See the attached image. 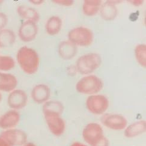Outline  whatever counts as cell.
<instances>
[{"instance_id":"7a4b0ae2","label":"cell","mask_w":146,"mask_h":146,"mask_svg":"<svg viewBox=\"0 0 146 146\" xmlns=\"http://www.w3.org/2000/svg\"><path fill=\"white\" fill-rule=\"evenodd\" d=\"M101 63L102 58L99 54L90 53L79 58L76 62V67L80 74L86 75L91 74L98 69Z\"/></svg>"},{"instance_id":"9c48e42d","label":"cell","mask_w":146,"mask_h":146,"mask_svg":"<svg viewBox=\"0 0 146 146\" xmlns=\"http://www.w3.org/2000/svg\"><path fill=\"white\" fill-rule=\"evenodd\" d=\"M27 93L21 90H15L11 92L7 98V104L10 108L13 110H21L27 104Z\"/></svg>"},{"instance_id":"4316f807","label":"cell","mask_w":146,"mask_h":146,"mask_svg":"<svg viewBox=\"0 0 146 146\" xmlns=\"http://www.w3.org/2000/svg\"><path fill=\"white\" fill-rule=\"evenodd\" d=\"M53 2L57 3L61 5H65V6H70V5H72L74 3V1H67V0H63V1H53Z\"/></svg>"},{"instance_id":"ffe728a7","label":"cell","mask_w":146,"mask_h":146,"mask_svg":"<svg viewBox=\"0 0 146 146\" xmlns=\"http://www.w3.org/2000/svg\"><path fill=\"white\" fill-rule=\"evenodd\" d=\"M61 26H62V21L58 16H51L46 22V32L50 36H55L60 31Z\"/></svg>"},{"instance_id":"44dd1931","label":"cell","mask_w":146,"mask_h":146,"mask_svg":"<svg viewBox=\"0 0 146 146\" xmlns=\"http://www.w3.org/2000/svg\"><path fill=\"white\" fill-rule=\"evenodd\" d=\"M43 114H56L61 115L63 113L64 106L59 101H47L43 106Z\"/></svg>"},{"instance_id":"f1b7e54d","label":"cell","mask_w":146,"mask_h":146,"mask_svg":"<svg viewBox=\"0 0 146 146\" xmlns=\"http://www.w3.org/2000/svg\"><path fill=\"white\" fill-rule=\"evenodd\" d=\"M131 2L132 3H133L134 5H140L143 3V1H131Z\"/></svg>"},{"instance_id":"9a60e30c","label":"cell","mask_w":146,"mask_h":146,"mask_svg":"<svg viewBox=\"0 0 146 146\" xmlns=\"http://www.w3.org/2000/svg\"><path fill=\"white\" fill-rule=\"evenodd\" d=\"M17 83L18 81L14 75L0 72V91L12 92L16 88Z\"/></svg>"},{"instance_id":"3957f363","label":"cell","mask_w":146,"mask_h":146,"mask_svg":"<svg viewBox=\"0 0 146 146\" xmlns=\"http://www.w3.org/2000/svg\"><path fill=\"white\" fill-rule=\"evenodd\" d=\"M103 88V83L99 78L95 75H89L82 78L76 85V90L84 94L98 93Z\"/></svg>"},{"instance_id":"7402d4cb","label":"cell","mask_w":146,"mask_h":146,"mask_svg":"<svg viewBox=\"0 0 146 146\" xmlns=\"http://www.w3.org/2000/svg\"><path fill=\"white\" fill-rule=\"evenodd\" d=\"M101 1L99 0H87L84 3L82 10L84 13L89 16L96 15L101 5Z\"/></svg>"},{"instance_id":"cb8c5ba5","label":"cell","mask_w":146,"mask_h":146,"mask_svg":"<svg viewBox=\"0 0 146 146\" xmlns=\"http://www.w3.org/2000/svg\"><path fill=\"white\" fill-rule=\"evenodd\" d=\"M15 66L13 58L9 56L0 55V70L9 71L14 68Z\"/></svg>"},{"instance_id":"5bb4252c","label":"cell","mask_w":146,"mask_h":146,"mask_svg":"<svg viewBox=\"0 0 146 146\" xmlns=\"http://www.w3.org/2000/svg\"><path fill=\"white\" fill-rule=\"evenodd\" d=\"M58 51L61 58L65 60H69L75 56L77 48L75 44L70 41H63L60 43Z\"/></svg>"},{"instance_id":"8992f818","label":"cell","mask_w":146,"mask_h":146,"mask_svg":"<svg viewBox=\"0 0 146 146\" xmlns=\"http://www.w3.org/2000/svg\"><path fill=\"white\" fill-rule=\"evenodd\" d=\"M0 137L5 139L11 146H21L25 144L27 141L26 133L19 129H7L3 132Z\"/></svg>"},{"instance_id":"d4e9b609","label":"cell","mask_w":146,"mask_h":146,"mask_svg":"<svg viewBox=\"0 0 146 146\" xmlns=\"http://www.w3.org/2000/svg\"><path fill=\"white\" fill-rule=\"evenodd\" d=\"M110 143L108 139L104 135L101 137L97 142L95 143L92 146H109Z\"/></svg>"},{"instance_id":"603a6c76","label":"cell","mask_w":146,"mask_h":146,"mask_svg":"<svg viewBox=\"0 0 146 146\" xmlns=\"http://www.w3.org/2000/svg\"><path fill=\"white\" fill-rule=\"evenodd\" d=\"M135 57L140 65L145 67L146 64V46L144 44H138L135 49Z\"/></svg>"},{"instance_id":"277c9868","label":"cell","mask_w":146,"mask_h":146,"mask_svg":"<svg viewBox=\"0 0 146 146\" xmlns=\"http://www.w3.org/2000/svg\"><path fill=\"white\" fill-rule=\"evenodd\" d=\"M70 42L81 46H87L93 39L92 31L85 27H78L70 31L68 35Z\"/></svg>"},{"instance_id":"484cf974","label":"cell","mask_w":146,"mask_h":146,"mask_svg":"<svg viewBox=\"0 0 146 146\" xmlns=\"http://www.w3.org/2000/svg\"><path fill=\"white\" fill-rule=\"evenodd\" d=\"M7 23V16L4 13L0 12V30H3Z\"/></svg>"},{"instance_id":"7c38bea8","label":"cell","mask_w":146,"mask_h":146,"mask_svg":"<svg viewBox=\"0 0 146 146\" xmlns=\"http://www.w3.org/2000/svg\"><path fill=\"white\" fill-rule=\"evenodd\" d=\"M20 121V114L15 110L7 111L0 117V128L3 129H10L15 127Z\"/></svg>"},{"instance_id":"2e32d148","label":"cell","mask_w":146,"mask_h":146,"mask_svg":"<svg viewBox=\"0 0 146 146\" xmlns=\"http://www.w3.org/2000/svg\"><path fill=\"white\" fill-rule=\"evenodd\" d=\"M146 130L145 121H136L126 128L124 134L127 138H134L144 133Z\"/></svg>"},{"instance_id":"d6986e66","label":"cell","mask_w":146,"mask_h":146,"mask_svg":"<svg viewBox=\"0 0 146 146\" xmlns=\"http://www.w3.org/2000/svg\"><path fill=\"white\" fill-rule=\"evenodd\" d=\"M16 40V36L12 30H0V48L12 46Z\"/></svg>"},{"instance_id":"ac0fdd59","label":"cell","mask_w":146,"mask_h":146,"mask_svg":"<svg viewBox=\"0 0 146 146\" xmlns=\"http://www.w3.org/2000/svg\"><path fill=\"white\" fill-rule=\"evenodd\" d=\"M19 15L27 21L36 22L39 20L40 16L37 11L33 8L29 7L25 5H21L18 8Z\"/></svg>"},{"instance_id":"f546056e","label":"cell","mask_w":146,"mask_h":146,"mask_svg":"<svg viewBox=\"0 0 146 146\" xmlns=\"http://www.w3.org/2000/svg\"><path fill=\"white\" fill-rule=\"evenodd\" d=\"M71 146H86V145H84L81 143H75L74 144H72L71 145Z\"/></svg>"},{"instance_id":"8fae6325","label":"cell","mask_w":146,"mask_h":146,"mask_svg":"<svg viewBox=\"0 0 146 146\" xmlns=\"http://www.w3.org/2000/svg\"><path fill=\"white\" fill-rule=\"evenodd\" d=\"M102 121L106 127L113 130L124 129L127 123L125 117L120 114L105 115L103 117Z\"/></svg>"},{"instance_id":"5b68a950","label":"cell","mask_w":146,"mask_h":146,"mask_svg":"<svg viewBox=\"0 0 146 146\" xmlns=\"http://www.w3.org/2000/svg\"><path fill=\"white\" fill-rule=\"evenodd\" d=\"M86 106L93 114L100 115L104 114L108 110L109 101L103 95H92L87 99Z\"/></svg>"},{"instance_id":"e0dca14e","label":"cell","mask_w":146,"mask_h":146,"mask_svg":"<svg viewBox=\"0 0 146 146\" xmlns=\"http://www.w3.org/2000/svg\"><path fill=\"white\" fill-rule=\"evenodd\" d=\"M117 9L115 3L113 1H107L101 7L100 15L106 21H113L117 16Z\"/></svg>"},{"instance_id":"ba28073f","label":"cell","mask_w":146,"mask_h":146,"mask_svg":"<svg viewBox=\"0 0 146 146\" xmlns=\"http://www.w3.org/2000/svg\"><path fill=\"white\" fill-rule=\"evenodd\" d=\"M46 124L50 131L55 136H60L65 130V123L60 115L56 114H44Z\"/></svg>"},{"instance_id":"1f68e13d","label":"cell","mask_w":146,"mask_h":146,"mask_svg":"<svg viewBox=\"0 0 146 146\" xmlns=\"http://www.w3.org/2000/svg\"><path fill=\"white\" fill-rule=\"evenodd\" d=\"M24 146H36L35 144H34L33 143H27V144H25L24 145Z\"/></svg>"},{"instance_id":"83f0119b","label":"cell","mask_w":146,"mask_h":146,"mask_svg":"<svg viewBox=\"0 0 146 146\" xmlns=\"http://www.w3.org/2000/svg\"><path fill=\"white\" fill-rule=\"evenodd\" d=\"M0 146H11L5 139L0 137Z\"/></svg>"},{"instance_id":"52a82bcc","label":"cell","mask_w":146,"mask_h":146,"mask_svg":"<svg viewBox=\"0 0 146 146\" xmlns=\"http://www.w3.org/2000/svg\"><path fill=\"white\" fill-rule=\"evenodd\" d=\"M104 135L103 129L98 123H89L84 127L82 132V137L86 142L91 146Z\"/></svg>"},{"instance_id":"30bf717a","label":"cell","mask_w":146,"mask_h":146,"mask_svg":"<svg viewBox=\"0 0 146 146\" xmlns=\"http://www.w3.org/2000/svg\"><path fill=\"white\" fill-rule=\"evenodd\" d=\"M38 29L36 22L26 21L21 25L19 29V36L25 42L33 41L37 35Z\"/></svg>"},{"instance_id":"4fadbf2b","label":"cell","mask_w":146,"mask_h":146,"mask_svg":"<svg viewBox=\"0 0 146 146\" xmlns=\"http://www.w3.org/2000/svg\"><path fill=\"white\" fill-rule=\"evenodd\" d=\"M31 96L33 100L37 104L45 103L50 96V90L45 84H38L33 88Z\"/></svg>"},{"instance_id":"d6a6232c","label":"cell","mask_w":146,"mask_h":146,"mask_svg":"<svg viewBox=\"0 0 146 146\" xmlns=\"http://www.w3.org/2000/svg\"><path fill=\"white\" fill-rule=\"evenodd\" d=\"M1 100H2V95H1V93H0V102H1Z\"/></svg>"},{"instance_id":"4dcf8cb0","label":"cell","mask_w":146,"mask_h":146,"mask_svg":"<svg viewBox=\"0 0 146 146\" xmlns=\"http://www.w3.org/2000/svg\"><path fill=\"white\" fill-rule=\"evenodd\" d=\"M30 2H31L32 3L35 4H40L44 1H30Z\"/></svg>"},{"instance_id":"6da1fadb","label":"cell","mask_w":146,"mask_h":146,"mask_svg":"<svg viewBox=\"0 0 146 146\" xmlns=\"http://www.w3.org/2000/svg\"><path fill=\"white\" fill-rule=\"evenodd\" d=\"M17 60L21 69L29 75L34 74L38 69L39 58L33 49L22 47L17 54Z\"/></svg>"}]
</instances>
